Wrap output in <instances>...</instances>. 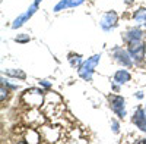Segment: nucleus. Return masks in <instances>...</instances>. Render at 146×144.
Here are the masks:
<instances>
[{
  "label": "nucleus",
  "mask_w": 146,
  "mask_h": 144,
  "mask_svg": "<svg viewBox=\"0 0 146 144\" xmlns=\"http://www.w3.org/2000/svg\"><path fill=\"white\" fill-rule=\"evenodd\" d=\"M100 59H101V55H95V56L89 57L88 61H85V62L80 65V68H79V75H80L83 79L91 81L92 74H94V69L96 68V65H98Z\"/></svg>",
  "instance_id": "obj_1"
},
{
  "label": "nucleus",
  "mask_w": 146,
  "mask_h": 144,
  "mask_svg": "<svg viewBox=\"0 0 146 144\" xmlns=\"http://www.w3.org/2000/svg\"><path fill=\"white\" fill-rule=\"evenodd\" d=\"M108 103H110V107L113 109V112L117 113L120 118H124V116H126V110H124V99L121 97V96H115V94L108 96Z\"/></svg>",
  "instance_id": "obj_2"
},
{
  "label": "nucleus",
  "mask_w": 146,
  "mask_h": 144,
  "mask_svg": "<svg viewBox=\"0 0 146 144\" xmlns=\"http://www.w3.org/2000/svg\"><path fill=\"white\" fill-rule=\"evenodd\" d=\"M129 53L135 61L140 62L145 57V44L140 40H131L129 41Z\"/></svg>",
  "instance_id": "obj_3"
},
{
  "label": "nucleus",
  "mask_w": 146,
  "mask_h": 144,
  "mask_svg": "<svg viewBox=\"0 0 146 144\" xmlns=\"http://www.w3.org/2000/svg\"><path fill=\"white\" fill-rule=\"evenodd\" d=\"M133 124H135L139 129L146 131V115H145L143 109H140V107L136 110V113L133 115Z\"/></svg>",
  "instance_id": "obj_4"
},
{
  "label": "nucleus",
  "mask_w": 146,
  "mask_h": 144,
  "mask_svg": "<svg viewBox=\"0 0 146 144\" xmlns=\"http://www.w3.org/2000/svg\"><path fill=\"white\" fill-rule=\"evenodd\" d=\"M115 24H117V13L115 12H108V13H105L102 21H101V25H102L104 30H111Z\"/></svg>",
  "instance_id": "obj_5"
},
{
  "label": "nucleus",
  "mask_w": 146,
  "mask_h": 144,
  "mask_svg": "<svg viewBox=\"0 0 146 144\" xmlns=\"http://www.w3.org/2000/svg\"><path fill=\"white\" fill-rule=\"evenodd\" d=\"M36 7H38V5H35V3H34V5H32V6L28 9V12H27V13H23L22 16H19V18H18V19L13 22V25H12V27H13V28H19L21 25H23V24H25V22H27V21H28V19H29V18H31V16L35 13Z\"/></svg>",
  "instance_id": "obj_6"
},
{
  "label": "nucleus",
  "mask_w": 146,
  "mask_h": 144,
  "mask_svg": "<svg viewBox=\"0 0 146 144\" xmlns=\"http://www.w3.org/2000/svg\"><path fill=\"white\" fill-rule=\"evenodd\" d=\"M114 57L117 59V62L123 63L124 66H130L131 65V59L129 56V53L123 49H120V47H117V49L114 50Z\"/></svg>",
  "instance_id": "obj_7"
},
{
  "label": "nucleus",
  "mask_w": 146,
  "mask_h": 144,
  "mask_svg": "<svg viewBox=\"0 0 146 144\" xmlns=\"http://www.w3.org/2000/svg\"><path fill=\"white\" fill-rule=\"evenodd\" d=\"M85 0H62L54 6V12H60V10H64L69 7H76L79 5H82Z\"/></svg>",
  "instance_id": "obj_8"
},
{
  "label": "nucleus",
  "mask_w": 146,
  "mask_h": 144,
  "mask_svg": "<svg viewBox=\"0 0 146 144\" xmlns=\"http://www.w3.org/2000/svg\"><path fill=\"white\" fill-rule=\"evenodd\" d=\"M114 81L115 82H118V84H126V82H129L130 81V74L127 71H124V69H120V71H117L115 72V75H114Z\"/></svg>",
  "instance_id": "obj_9"
},
{
  "label": "nucleus",
  "mask_w": 146,
  "mask_h": 144,
  "mask_svg": "<svg viewBox=\"0 0 146 144\" xmlns=\"http://www.w3.org/2000/svg\"><path fill=\"white\" fill-rule=\"evenodd\" d=\"M6 75H9V77H15V78H21V79H25V72L23 71H21V69H7L6 71Z\"/></svg>",
  "instance_id": "obj_10"
},
{
  "label": "nucleus",
  "mask_w": 146,
  "mask_h": 144,
  "mask_svg": "<svg viewBox=\"0 0 146 144\" xmlns=\"http://www.w3.org/2000/svg\"><path fill=\"white\" fill-rule=\"evenodd\" d=\"M142 38V31L140 30H130L129 32H127V40L129 41H131V40H140Z\"/></svg>",
  "instance_id": "obj_11"
},
{
  "label": "nucleus",
  "mask_w": 146,
  "mask_h": 144,
  "mask_svg": "<svg viewBox=\"0 0 146 144\" xmlns=\"http://www.w3.org/2000/svg\"><path fill=\"white\" fill-rule=\"evenodd\" d=\"M135 19L140 22H146V9H139L135 13Z\"/></svg>",
  "instance_id": "obj_12"
},
{
  "label": "nucleus",
  "mask_w": 146,
  "mask_h": 144,
  "mask_svg": "<svg viewBox=\"0 0 146 144\" xmlns=\"http://www.w3.org/2000/svg\"><path fill=\"white\" fill-rule=\"evenodd\" d=\"M69 61H70L72 66H79V65H80V56H79V55L72 56V57H69Z\"/></svg>",
  "instance_id": "obj_13"
},
{
  "label": "nucleus",
  "mask_w": 146,
  "mask_h": 144,
  "mask_svg": "<svg viewBox=\"0 0 146 144\" xmlns=\"http://www.w3.org/2000/svg\"><path fill=\"white\" fill-rule=\"evenodd\" d=\"M15 40L19 41V43H27V41H29V37H28V35H18Z\"/></svg>",
  "instance_id": "obj_14"
},
{
  "label": "nucleus",
  "mask_w": 146,
  "mask_h": 144,
  "mask_svg": "<svg viewBox=\"0 0 146 144\" xmlns=\"http://www.w3.org/2000/svg\"><path fill=\"white\" fill-rule=\"evenodd\" d=\"M6 97H7V90H5V84L2 82V97L0 99H2V102H3Z\"/></svg>",
  "instance_id": "obj_15"
},
{
  "label": "nucleus",
  "mask_w": 146,
  "mask_h": 144,
  "mask_svg": "<svg viewBox=\"0 0 146 144\" xmlns=\"http://www.w3.org/2000/svg\"><path fill=\"white\" fill-rule=\"evenodd\" d=\"M113 127H114V128H113L114 133H118V124H117L115 121H113Z\"/></svg>",
  "instance_id": "obj_16"
},
{
  "label": "nucleus",
  "mask_w": 146,
  "mask_h": 144,
  "mask_svg": "<svg viewBox=\"0 0 146 144\" xmlns=\"http://www.w3.org/2000/svg\"><path fill=\"white\" fill-rule=\"evenodd\" d=\"M41 84H42L44 87H50V84H48V82H45V81H41Z\"/></svg>",
  "instance_id": "obj_17"
},
{
  "label": "nucleus",
  "mask_w": 146,
  "mask_h": 144,
  "mask_svg": "<svg viewBox=\"0 0 146 144\" xmlns=\"http://www.w3.org/2000/svg\"><path fill=\"white\" fill-rule=\"evenodd\" d=\"M40 2H41V0H35V5H40Z\"/></svg>",
  "instance_id": "obj_18"
}]
</instances>
